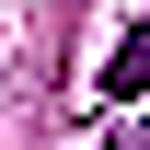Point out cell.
<instances>
[{"mask_svg":"<svg viewBox=\"0 0 150 150\" xmlns=\"http://www.w3.org/2000/svg\"><path fill=\"white\" fill-rule=\"evenodd\" d=\"M104 93H115V104H139V93H150V23H127V35H115V58H104Z\"/></svg>","mask_w":150,"mask_h":150,"instance_id":"6da1fadb","label":"cell"},{"mask_svg":"<svg viewBox=\"0 0 150 150\" xmlns=\"http://www.w3.org/2000/svg\"><path fill=\"white\" fill-rule=\"evenodd\" d=\"M115 150H150V139H115Z\"/></svg>","mask_w":150,"mask_h":150,"instance_id":"7a4b0ae2","label":"cell"}]
</instances>
